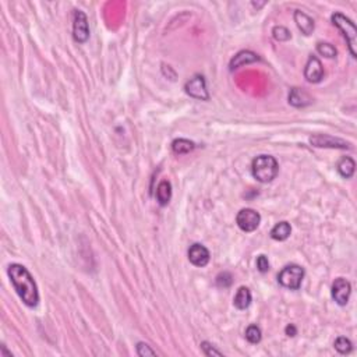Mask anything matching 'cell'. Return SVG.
<instances>
[{
    "label": "cell",
    "mask_w": 357,
    "mask_h": 357,
    "mask_svg": "<svg viewBox=\"0 0 357 357\" xmlns=\"http://www.w3.org/2000/svg\"><path fill=\"white\" fill-rule=\"evenodd\" d=\"M7 274L23 303L28 307H37L39 303L38 286L35 283L32 275L29 274V271L24 265L11 264L9 265Z\"/></svg>",
    "instance_id": "obj_1"
},
{
    "label": "cell",
    "mask_w": 357,
    "mask_h": 357,
    "mask_svg": "<svg viewBox=\"0 0 357 357\" xmlns=\"http://www.w3.org/2000/svg\"><path fill=\"white\" fill-rule=\"evenodd\" d=\"M251 172H253V176L256 177V180H258L260 183H270L276 177V174L279 172V165L274 156L260 155L253 160Z\"/></svg>",
    "instance_id": "obj_2"
},
{
    "label": "cell",
    "mask_w": 357,
    "mask_h": 357,
    "mask_svg": "<svg viewBox=\"0 0 357 357\" xmlns=\"http://www.w3.org/2000/svg\"><path fill=\"white\" fill-rule=\"evenodd\" d=\"M332 23L333 25H336L341 31H342L343 37L348 42L349 50L352 53L353 58H357L356 52V44H357V28L356 24L353 23L352 20L348 19L346 15L341 14V13H335L332 14Z\"/></svg>",
    "instance_id": "obj_3"
},
{
    "label": "cell",
    "mask_w": 357,
    "mask_h": 357,
    "mask_svg": "<svg viewBox=\"0 0 357 357\" xmlns=\"http://www.w3.org/2000/svg\"><path fill=\"white\" fill-rule=\"evenodd\" d=\"M304 278V270L300 265L292 264L285 266L278 275V282L280 285L290 290H299Z\"/></svg>",
    "instance_id": "obj_4"
},
{
    "label": "cell",
    "mask_w": 357,
    "mask_h": 357,
    "mask_svg": "<svg viewBox=\"0 0 357 357\" xmlns=\"http://www.w3.org/2000/svg\"><path fill=\"white\" fill-rule=\"evenodd\" d=\"M236 222L243 232H254L260 226L261 215L251 208H244L237 213Z\"/></svg>",
    "instance_id": "obj_5"
},
{
    "label": "cell",
    "mask_w": 357,
    "mask_h": 357,
    "mask_svg": "<svg viewBox=\"0 0 357 357\" xmlns=\"http://www.w3.org/2000/svg\"><path fill=\"white\" fill-rule=\"evenodd\" d=\"M73 37L76 42L84 44L90 38V27H88L87 15L82 11L77 10L74 13V20H73Z\"/></svg>",
    "instance_id": "obj_6"
},
{
    "label": "cell",
    "mask_w": 357,
    "mask_h": 357,
    "mask_svg": "<svg viewBox=\"0 0 357 357\" xmlns=\"http://www.w3.org/2000/svg\"><path fill=\"white\" fill-rule=\"evenodd\" d=\"M184 90L187 92V95L191 98L200 99V101H208L209 99V94H208L207 84H205V78L203 76H194L190 81L186 82Z\"/></svg>",
    "instance_id": "obj_7"
},
{
    "label": "cell",
    "mask_w": 357,
    "mask_h": 357,
    "mask_svg": "<svg viewBox=\"0 0 357 357\" xmlns=\"http://www.w3.org/2000/svg\"><path fill=\"white\" fill-rule=\"evenodd\" d=\"M310 144L318 148H339V150H349L350 145L341 138H335L332 135L314 134L310 137Z\"/></svg>",
    "instance_id": "obj_8"
},
{
    "label": "cell",
    "mask_w": 357,
    "mask_h": 357,
    "mask_svg": "<svg viewBox=\"0 0 357 357\" xmlns=\"http://www.w3.org/2000/svg\"><path fill=\"white\" fill-rule=\"evenodd\" d=\"M352 293V285L348 279L345 278H338L335 279L332 285V299L339 304V306H346Z\"/></svg>",
    "instance_id": "obj_9"
},
{
    "label": "cell",
    "mask_w": 357,
    "mask_h": 357,
    "mask_svg": "<svg viewBox=\"0 0 357 357\" xmlns=\"http://www.w3.org/2000/svg\"><path fill=\"white\" fill-rule=\"evenodd\" d=\"M304 77L309 82L317 84L324 78V67L318 58L310 56L307 60V64L304 67Z\"/></svg>",
    "instance_id": "obj_10"
},
{
    "label": "cell",
    "mask_w": 357,
    "mask_h": 357,
    "mask_svg": "<svg viewBox=\"0 0 357 357\" xmlns=\"http://www.w3.org/2000/svg\"><path fill=\"white\" fill-rule=\"evenodd\" d=\"M188 260L195 266H205L209 262V251L203 244H193L188 250Z\"/></svg>",
    "instance_id": "obj_11"
},
{
    "label": "cell",
    "mask_w": 357,
    "mask_h": 357,
    "mask_svg": "<svg viewBox=\"0 0 357 357\" xmlns=\"http://www.w3.org/2000/svg\"><path fill=\"white\" fill-rule=\"evenodd\" d=\"M260 60V58H258V55L254 53V52H251V50H241V52H239V53L235 56V58L230 60V70H237V68L243 67V66H246V64H251V63L254 62H258Z\"/></svg>",
    "instance_id": "obj_12"
},
{
    "label": "cell",
    "mask_w": 357,
    "mask_h": 357,
    "mask_svg": "<svg viewBox=\"0 0 357 357\" xmlns=\"http://www.w3.org/2000/svg\"><path fill=\"white\" fill-rule=\"evenodd\" d=\"M295 23L297 24L299 29L303 32L304 35L313 34L314 31V21L311 17L300 11V10H296L295 11Z\"/></svg>",
    "instance_id": "obj_13"
},
{
    "label": "cell",
    "mask_w": 357,
    "mask_h": 357,
    "mask_svg": "<svg viewBox=\"0 0 357 357\" xmlns=\"http://www.w3.org/2000/svg\"><path fill=\"white\" fill-rule=\"evenodd\" d=\"M311 98L300 88H292L289 92V103L295 108H304L310 105Z\"/></svg>",
    "instance_id": "obj_14"
},
{
    "label": "cell",
    "mask_w": 357,
    "mask_h": 357,
    "mask_svg": "<svg viewBox=\"0 0 357 357\" xmlns=\"http://www.w3.org/2000/svg\"><path fill=\"white\" fill-rule=\"evenodd\" d=\"M233 303H235V306H236V309L239 310L248 309L251 304L250 289L246 288V286H241V288H239L236 296H235V300H233Z\"/></svg>",
    "instance_id": "obj_15"
},
{
    "label": "cell",
    "mask_w": 357,
    "mask_h": 357,
    "mask_svg": "<svg viewBox=\"0 0 357 357\" xmlns=\"http://www.w3.org/2000/svg\"><path fill=\"white\" fill-rule=\"evenodd\" d=\"M170 198H172V186L168 180H162L156 188V200L162 207H165L169 204Z\"/></svg>",
    "instance_id": "obj_16"
},
{
    "label": "cell",
    "mask_w": 357,
    "mask_h": 357,
    "mask_svg": "<svg viewBox=\"0 0 357 357\" xmlns=\"http://www.w3.org/2000/svg\"><path fill=\"white\" fill-rule=\"evenodd\" d=\"M290 233H292V227H290L289 223L279 222L276 223L275 226H274V229L271 230V237H272L274 240L283 241L290 236Z\"/></svg>",
    "instance_id": "obj_17"
},
{
    "label": "cell",
    "mask_w": 357,
    "mask_h": 357,
    "mask_svg": "<svg viewBox=\"0 0 357 357\" xmlns=\"http://www.w3.org/2000/svg\"><path fill=\"white\" fill-rule=\"evenodd\" d=\"M354 168H356V164H354V160H353L352 158H349V156L342 158V159L339 160L338 172L342 177L345 178L352 177L353 174H354Z\"/></svg>",
    "instance_id": "obj_18"
},
{
    "label": "cell",
    "mask_w": 357,
    "mask_h": 357,
    "mask_svg": "<svg viewBox=\"0 0 357 357\" xmlns=\"http://www.w3.org/2000/svg\"><path fill=\"white\" fill-rule=\"evenodd\" d=\"M195 148V144L193 141L186 140V138H178V140H174L172 142V150H173L174 154L183 155L188 154L190 151H193Z\"/></svg>",
    "instance_id": "obj_19"
},
{
    "label": "cell",
    "mask_w": 357,
    "mask_h": 357,
    "mask_svg": "<svg viewBox=\"0 0 357 357\" xmlns=\"http://www.w3.org/2000/svg\"><path fill=\"white\" fill-rule=\"evenodd\" d=\"M317 52H318L321 56H324V58L328 59L336 58V55H338L336 48H335L333 45L327 44V42H319V44L317 45Z\"/></svg>",
    "instance_id": "obj_20"
},
{
    "label": "cell",
    "mask_w": 357,
    "mask_h": 357,
    "mask_svg": "<svg viewBox=\"0 0 357 357\" xmlns=\"http://www.w3.org/2000/svg\"><path fill=\"white\" fill-rule=\"evenodd\" d=\"M333 346H335V349H336L341 354H348V353L352 352L353 349L352 342H350L348 338H345V336L336 338V341L333 343Z\"/></svg>",
    "instance_id": "obj_21"
},
{
    "label": "cell",
    "mask_w": 357,
    "mask_h": 357,
    "mask_svg": "<svg viewBox=\"0 0 357 357\" xmlns=\"http://www.w3.org/2000/svg\"><path fill=\"white\" fill-rule=\"evenodd\" d=\"M261 338H262V333H261V329L257 325H250L246 329V339L250 343H260Z\"/></svg>",
    "instance_id": "obj_22"
},
{
    "label": "cell",
    "mask_w": 357,
    "mask_h": 357,
    "mask_svg": "<svg viewBox=\"0 0 357 357\" xmlns=\"http://www.w3.org/2000/svg\"><path fill=\"white\" fill-rule=\"evenodd\" d=\"M272 34H274V38H275L276 41H279V42H283V41H289V39L292 38L289 29L286 28V27H282V25H279V27H275V28L272 29Z\"/></svg>",
    "instance_id": "obj_23"
},
{
    "label": "cell",
    "mask_w": 357,
    "mask_h": 357,
    "mask_svg": "<svg viewBox=\"0 0 357 357\" xmlns=\"http://www.w3.org/2000/svg\"><path fill=\"white\" fill-rule=\"evenodd\" d=\"M232 275L229 272H222V274H219L217 276V285L219 288H229V286L232 285Z\"/></svg>",
    "instance_id": "obj_24"
},
{
    "label": "cell",
    "mask_w": 357,
    "mask_h": 357,
    "mask_svg": "<svg viewBox=\"0 0 357 357\" xmlns=\"http://www.w3.org/2000/svg\"><path fill=\"white\" fill-rule=\"evenodd\" d=\"M137 354L141 357L144 356H156V352L155 350H152V349L147 345V343L144 342H140L138 345H137Z\"/></svg>",
    "instance_id": "obj_25"
},
{
    "label": "cell",
    "mask_w": 357,
    "mask_h": 357,
    "mask_svg": "<svg viewBox=\"0 0 357 357\" xmlns=\"http://www.w3.org/2000/svg\"><path fill=\"white\" fill-rule=\"evenodd\" d=\"M257 268H258L261 274H265V272L270 271V261H268V258L265 256H262V254L258 256V258H257Z\"/></svg>",
    "instance_id": "obj_26"
},
{
    "label": "cell",
    "mask_w": 357,
    "mask_h": 357,
    "mask_svg": "<svg viewBox=\"0 0 357 357\" xmlns=\"http://www.w3.org/2000/svg\"><path fill=\"white\" fill-rule=\"evenodd\" d=\"M201 349L204 350V354L205 356H223L222 352H219L215 348H212V345L208 342H203L201 343Z\"/></svg>",
    "instance_id": "obj_27"
},
{
    "label": "cell",
    "mask_w": 357,
    "mask_h": 357,
    "mask_svg": "<svg viewBox=\"0 0 357 357\" xmlns=\"http://www.w3.org/2000/svg\"><path fill=\"white\" fill-rule=\"evenodd\" d=\"M285 332L288 336H296V335H297V329H296V327L293 324H289L285 328Z\"/></svg>",
    "instance_id": "obj_28"
}]
</instances>
